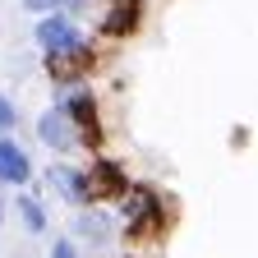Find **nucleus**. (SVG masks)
Wrapping results in <instances>:
<instances>
[{
    "label": "nucleus",
    "mask_w": 258,
    "mask_h": 258,
    "mask_svg": "<svg viewBox=\"0 0 258 258\" xmlns=\"http://www.w3.org/2000/svg\"><path fill=\"white\" fill-rule=\"evenodd\" d=\"M14 217H19V226H23L28 235H46V226H51L46 203L37 199V194H28V189H19V194H14Z\"/></svg>",
    "instance_id": "nucleus-11"
},
{
    "label": "nucleus",
    "mask_w": 258,
    "mask_h": 258,
    "mask_svg": "<svg viewBox=\"0 0 258 258\" xmlns=\"http://www.w3.org/2000/svg\"><path fill=\"white\" fill-rule=\"evenodd\" d=\"M46 258H83V249H79L70 235H60V240L51 244V253H46Z\"/></svg>",
    "instance_id": "nucleus-14"
},
{
    "label": "nucleus",
    "mask_w": 258,
    "mask_h": 258,
    "mask_svg": "<svg viewBox=\"0 0 258 258\" xmlns=\"http://www.w3.org/2000/svg\"><path fill=\"white\" fill-rule=\"evenodd\" d=\"M88 184H92V203L97 208H115L120 199H124V194H129V184H134V180H129V166H124V161L120 157H111V152H92V161H88Z\"/></svg>",
    "instance_id": "nucleus-4"
},
{
    "label": "nucleus",
    "mask_w": 258,
    "mask_h": 258,
    "mask_svg": "<svg viewBox=\"0 0 258 258\" xmlns=\"http://www.w3.org/2000/svg\"><path fill=\"white\" fill-rule=\"evenodd\" d=\"M97 64H102V46H97L92 37L79 42V46H70V51H60V55H42V70H46V79H51L60 92L92 83Z\"/></svg>",
    "instance_id": "nucleus-3"
},
{
    "label": "nucleus",
    "mask_w": 258,
    "mask_h": 258,
    "mask_svg": "<svg viewBox=\"0 0 258 258\" xmlns=\"http://www.w3.org/2000/svg\"><path fill=\"white\" fill-rule=\"evenodd\" d=\"M42 180H46V189L55 194L60 203H70L74 212L79 208H92V184H88V171L83 166H74V161H51V166L42 171Z\"/></svg>",
    "instance_id": "nucleus-8"
},
{
    "label": "nucleus",
    "mask_w": 258,
    "mask_h": 258,
    "mask_svg": "<svg viewBox=\"0 0 258 258\" xmlns=\"http://www.w3.org/2000/svg\"><path fill=\"white\" fill-rule=\"evenodd\" d=\"M19 5H23L32 19H42V14H55V10L64 14V0H19Z\"/></svg>",
    "instance_id": "nucleus-13"
},
{
    "label": "nucleus",
    "mask_w": 258,
    "mask_h": 258,
    "mask_svg": "<svg viewBox=\"0 0 258 258\" xmlns=\"http://www.w3.org/2000/svg\"><path fill=\"white\" fill-rule=\"evenodd\" d=\"M32 42H37L42 55H60V51H70V46L88 42V32H83L79 19H70V14L55 10V14H42L37 23H32Z\"/></svg>",
    "instance_id": "nucleus-7"
},
{
    "label": "nucleus",
    "mask_w": 258,
    "mask_h": 258,
    "mask_svg": "<svg viewBox=\"0 0 258 258\" xmlns=\"http://www.w3.org/2000/svg\"><path fill=\"white\" fill-rule=\"evenodd\" d=\"M115 221H120L124 244H152V240H161L171 231V203L157 184L134 180L129 194L115 203Z\"/></svg>",
    "instance_id": "nucleus-1"
},
{
    "label": "nucleus",
    "mask_w": 258,
    "mask_h": 258,
    "mask_svg": "<svg viewBox=\"0 0 258 258\" xmlns=\"http://www.w3.org/2000/svg\"><path fill=\"white\" fill-rule=\"evenodd\" d=\"M115 235H120L115 212H111V208H97V203H92V208H79L74 221H70V240H74L79 249H111Z\"/></svg>",
    "instance_id": "nucleus-5"
},
{
    "label": "nucleus",
    "mask_w": 258,
    "mask_h": 258,
    "mask_svg": "<svg viewBox=\"0 0 258 258\" xmlns=\"http://www.w3.org/2000/svg\"><path fill=\"white\" fill-rule=\"evenodd\" d=\"M37 143L46 148V152H55V161H70V152H79V129H74V120L64 115L55 102L37 115Z\"/></svg>",
    "instance_id": "nucleus-9"
},
{
    "label": "nucleus",
    "mask_w": 258,
    "mask_h": 258,
    "mask_svg": "<svg viewBox=\"0 0 258 258\" xmlns=\"http://www.w3.org/2000/svg\"><path fill=\"white\" fill-rule=\"evenodd\" d=\"M32 175H37V166H32V157H28V148L10 134V139H0V189H28L32 184Z\"/></svg>",
    "instance_id": "nucleus-10"
},
{
    "label": "nucleus",
    "mask_w": 258,
    "mask_h": 258,
    "mask_svg": "<svg viewBox=\"0 0 258 258\" xmlns=\"http://www.w3.org/2000/svg\"><path fill=\"white\" fill-rule=\"evenodd\" d=\"M5 217H10V203H5V199H0V226H5Z\"/></svg>",
    "instance_id": "nucleus-15"
},
{
    "label": "nucleus",
    "mask_w": 258,
    "mask_h": 258,
    "mask_svg": "<svg viewBox=\"0 0 258 258\" xmlns=\"http://www.w3.org/2000/svg\"><path fill=\"white\" fill-rule=\"evenodd\" d=\"M55 106L74 120V129H79V148H88V152H102V143H106V129H102V97H97V88H92V83L60 92V97H55Z\"/></svg>",
    "instance_id": "nucleus-2"
},
{
    "label": "nucleus",
    "mask_w": 258,
    "mask_h": 258,
    "mask_svg": "<svg viewBox=\"0 0 258 258\" xmlns=\"http://www.w3.org/2000/svg\"><path fill=\"white\" fill-rule=\"evenodd\" d=\"M143 19H148L143 0H106L97 14V42H129L143 28Z\"/></svg>",
    "instance_id": "nucleus-6"
},
{
    "label": "nucleus",
    "mask_w": 258,
    "mask_h": 258,
    "mask_svg": "<svg viewBox=\"0 0 258 258\" xmlns=\"http://www.w3.org/2000/svg\"><path fill=\"white\" fill-rule=\"evenodd\" d=\"M14 129H19V102L0 88V139H10Z\"/></svg>",
    "instance_id": "nucleus-12"
}]
</instances>
